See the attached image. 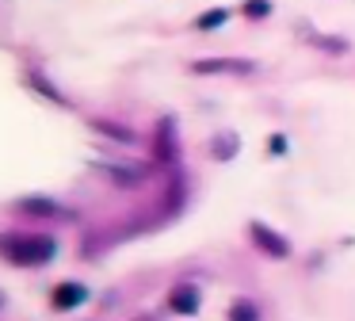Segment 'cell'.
<instances>
[{
	"instance_id": "5b68a950",
	"label": "cell",
	"mask_w": 355,
	"mask_h": 321,
	"mask_svg": "<svg viewBox=\"0 0 355 321\" xmlns=\"http://www.w3.org/2000/svg\"><path fill=\"white\" fill-rule=\"evenodd\" d=\"M168 306H172V310H180V313H195V310H199V290H195V287H176Z\"/></svg>"
},
{
	"instance_id": "3957f363",
	"label": "cell",
	"mask_w": 355,
	"mask_h": 321,
	"mask_svg": "<svg viewBox=\"0 0 355 321\" xmlns=\"http://www.w3.org/2000/svg\"><path fill=\"white\" fill-rule=\"evenodd\" d=\"M195 73H252V61H237V58H222V61H199Z\"/></svg>"
},
{
	"instance_id": "6da1fadb",
	"label": "cell",
	"mask_w": 355,
	"mask_h": 321,
	"mask_svg": "<svg viewBox=\"0 0 355 321\" xmlns=\"http://www.w3.org/2000/svg\"><path fill=\"white\" fill-rule=\"evenodd\" d=\"M0 252L12 260V264H42V260L54 256V241L50 237H35V233H12V237H0Z\"/></svg>"
},
{
	"instance_id": "9c48e42d",
	"label": "cell",
	"mask_w": 355,
	"mask_h": 321,
	"mask_svg": "<svg viewBox=\"0 0 355 321\" xmlns=\"http://www.w3.org/2000/svg\"><path fill=\"white\" fill-rule=\"evenodd\" d=\"M245 12H248V15H268V0H248Z\"/></svg>"
},
{
	"instance_id": "52a82bcc",
	"label": "cell",
	"mask_w": 355,
	"mask_h": 321,
	"mask_svg": "<svg viewBox=\"0 0 355 321\" xmlns=\"http://www.w3.org/2000/svg\"><path fill=\"white\" fill-rule=\"evenodd\" d=\"M230 321H260V313H256V306H252V302L237 298V302L230 306Z\"/></svg>"
},
{
	"instance_id": "277c9868",
	"label": "cell",
	"mask_w": 355,
	"mask_h": 321,
	"mask_svg": "<svg viewBox=\"0 0 355 321\" xmlns=\"http://www.w3.org/2000/svg\"><path fill=\"white\" fill-rule=\"evenodd\" d=\"M88 298V290L80 287V283H62V287L54 290V306L58 310H69V306H80Z\"/></svg>"
},
{
	"instance_id": "ba28073f",
	"label": "cell",
	"mask_w": 355,
	"mask_h": 321,
	"mask_svg": "<svg viewBox=\"0 0 355 321\" xmlns=\"http://www.w3.org/2000/svg\"><path fill=\"white\" fill-rule=\"evenodd\" d=\"M24 211H31V214H50V211H54V203H50V199H27Z\"/></svg>"
},
{
	"instance_id": "7a4b0ae2",
	"label": "cell",
	"mask_w": 355,
	"mask_h": 321,
	"mask_svg": "<svg viewBox=\"0 0 355 321\" xmlns=\"http://www.w3.org/2000/svg\"><path fill=\"white\" fill-rule=\"evenodd\" d=\"M248 233H252V241L260 245L268 256H275V260H283V256H291V245H286V237H279L271 226H263V222H252L248 226Z\"/></svg>"
},
{
	"instance_id": "8992f818",
	"label": "cell",
	"mask_w": 355,
	"mask_h": 321,
	"mask_svg": "<svg viewBox=\"0 0 355 321\" xmlns=\"http://www.w3.org/2000/svg\"><path fill=\"white\" fill-rule=\"evenodd\" d=\"M225 19H230L225 8H210V12H202L199 19H195V27H199V31H214V27H222Z\"/></svg>"
}]
</instances>
